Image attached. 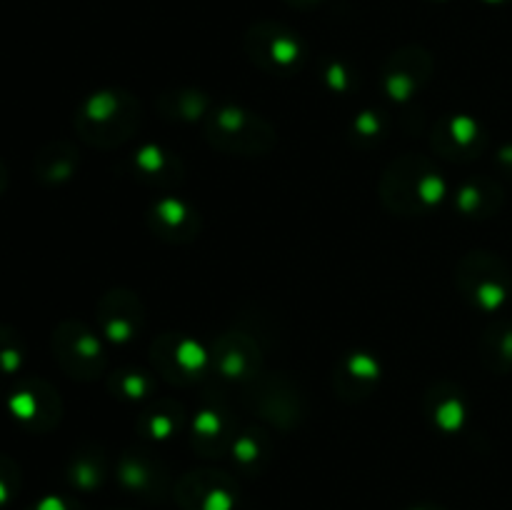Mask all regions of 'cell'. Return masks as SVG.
<instances>
[{"label": "cell", "mask_w": 512, "mask_h": 510, "mask_svg": "<svg viewBox=\"0 0 512 510\" xmlns=\"http://www.w3.org/2000/svg\"><path fill=\"white\" fill-rule=\"evenodd\" d=\"M208 105V95L200 90H173L160 98V110L178 120H200L208 115Z\"/></svg>", "instance_id": "19"}, {"label": "cell", "mask_w": 512, "mask_h": 510, "mask_svg": "<svg viewBox=\"0 0 512 510\" xmlns=\"http://www.w3.org/2000/svg\"><path fill=\"white\" fill-rule=\"evenodd\" d=\"M503 203V188L490 178L465 180V183L455 190V208H458L465 218H493V215L503 208Z\"/></svg>", "instance_id": "13"}, {"label": "cell", "mask_w": 512, "mask_h": 510, "mask_svg": "<svg viewBox=\"0 0 512 510\" xmlns=\"http://www.w3.org/2000/svg\"><path fill=\"white\" fill-rule=\"evenodd\" d=\"M430 73H433V58L425 53L418 45H408L400 48L385 60L383 73H380V83L383 90L393 100H410L425 83H428Z\"/></svg>", "instance_id": "8"}, {"label": "cell", "mask_w": 512, "mask_h": 510, "mask_svg": "<svg viewBox=\"0 0 512 510\" xmlns=\"http://www.w3.org/2000/svg\"><path fill=\"white\" fill-rule=\"evenodd\" d=\"M285 3H288L290 8L308 10V8H315V5H318V3H323V0H285Z\"/></svg>", "instance_id": "23"}, {"label": "cell", "mask_w": 512, "mask_h": 510, "mask_svg": "<svg viewBox=\"0 0 512 510\" xmlns=\"http://www.w3.org/2000/svg\"><path fill=\"white\" fill-rule=\"evenodd\" d=\"M205 138L228 155H265L278 143L268 120L235 105H223L205 118Z\"/></svg>", "instance_id": "3"}, {"label": "cell", "mask_w": 512, "mask_h": 510, "mask_svg": "<svg viewBox=\"0 0 512 510\" xmlns=\"http://www.w3.org/2000/svg\"><path fill=\"white\" fill-rule=\"evenodd\" d=\"M458 288L473 308L495 313L508 303L512 273L500 255L473 250L458 263Z\"/></svg>", "instance_id": "4"}, {"label": "cell", "mask_w": 512, "mask_h": 510, "mask_svg": "<svg viewBox=\"0 0 512 510\" xmlns=\"http://www.w3.org/2000/svg\"><path fill=\"white\" fill-rule=\"evenodd\" d=\"M445 195V180L438 165L420 155L393 160L380 178V200L398 215H425L438 208Z\"/></svg>", "instance_id": "1"}, {"label": "cell", "mask_w": 512, "mask_h": 510, "mask_svg": "<svg viewBox=\"0 0 512 510\" xmlns=\"http://www.w3.org/2000/svg\"><path fill=\"white\" fill-rule=\"evenodd\" d=\"M428 415L440 430H458L468 418L463 393L450 385H435L428 393Z\"/></svg>", "instance_id": "15"}, {"label": "cell", "mask_w": 512, "mask_h": 510, "mask_svg": "<svg viewBox=\"0 0 512 510\" xmlns=\"http://www.w3.org/2000/svg\"><path fill=\"white\" fill-rule=\"evenodd\" d=\"M380 380V365L373 355L368 353H353L340 363L338 373H335V385H338L340 395L350 400H358L368 395L370 390L378 385Z\"/></svg>", "instance_id": "14"}, {"label": "cell", "mask_w": 512, "mask_h": 510, "mask_svg": "<svg viewBox=\"0 0 512 510\" xmlns=\"http://www.w3.org/2000/svg\"><path fill=\"white\" fill-rule=\"evenodd\" d=\"M485 133L470 115H450L435 125L433 148L448 160H473L483 150Z\"/></svg>", "instance_id": "10"}, {"label": "cell", "mask_w": 512, "mask_h": 510, "mask_svg": "<svg viewBox=\"0 0 512 510\" xmlns=\"http://www.w3.org/2000/svg\"><path fill=\"white\" fill-rule=\"evenodd\" d=\"M230 428H233V418L228 410L220 405H205L195 415V445L205 453H215L230 438Z\"/></svg>", "instance_id": "16"}, {"label": "cell", "mask_w": 512, "mask_h": 510, "mask_svg": "<svg viewBox=\"0 0 512 510\" xmlns=\"http://www.w3.org/2000/svg\"><path fill=\"white\" fill-rule=\"evenodd\" d=\"M75 128L93 148L123 145L140 128V103L128 90H100L80 105Z\"/></svg>", "instance_id": "2"}, {"label": "cell", "mask_w": 512, "mask_h": 510, "mask_svg": "<svg viewBox=\"0 0 512 510\" xmlns=\"http://www.w3.org/2000/svg\"><path fill=\"white\" fill-rule=\"evenodd\" d=\"M153 363L165 380L190 385L208 370V353L188 335H163L153 343Z\"/></svg>", "instance_id": "7"}, {"label": "cell", "mask_w": 512, "mask_h": 510, "mask_svg": "<svg viewBox=\"0 0 512 510\" xmlns=\"http://www.w3.org/2000/svg\"><path fill=\"white\" fill-rule=\"evenodd\" d=\"M483 360L495 373H508L512 368V325L495 323L485 330Z\"/></svg>", "instance_id": "18"}, {"label": "cell", "mask_w": 512, "mask_h": 510, "mask_svg": "<svg viewBox=\"0 0 512 510\" xmlns=\"http://www.w3.org/2000/svg\"><path fill=\"white\" fill-rule=\"evenodd\" d=\"M485 3H490V5H508V3H512V0H485Z\"/></svg>", "instance_id": "24"}, {"label": "cell", "mask_w": 512, "mask_h": 510, "mask_svg": "<svg viewBox=\"0 0 512 510\" xmlns=\"http://www.w3.org/2000/svg\"><path fill=\"white\" fill-rule=\"evenodd\" d=\"M98 320L108 340H113V343H130L133 338H138V333L145 325V305L130 290H110L100 300Z\"/></svg>", "instance_id": "9"}, {"label": "cell", "mask_w": 512, "mask_h": 510, "mask_svg": "<svg viewBox=\"0 0 512 510\" xmlns=\"http://www.w3.org/2000/svg\"><path fill=\"white\" fill-rule=\"evenodd\" d=\"M55 358L73 378L93 380L105 370V350L93 330L78 320H65L55 330Z\"/></svg>", "instance_id": "6"}, {"label": "cell", "mask_w": 512, "mask_h": 510, "mask_svg": "<svg viewBox=\"0 0 512 510\" xmlns=\"http://www.w3.org/2000/svg\"><path fill=\"white\" fill-rule=\"evenodd\" d=\"M260 350L248 335L243 333H225L220 335V340L215 343V368L230 380H243V378H255V370L260 363Z\"/></svg>", "instance_id": "12"}, {"label": "cell", "mask_w": 512, "mask_h": 510, "mask_svg": "<svg viewBox=\"0 0 512 510\" xmlns=\"http://www.w3.org/2000/svg\"><path fill=\"white\" fill-rule=\"evenodd\" d=\"M148 225L160 240H168L175 245L190 243L200 233L198 213L178 198H160L150 208Z\"/></svg>", "instance_id": "11"}, {"label": "cell", "mask_w": 512, "mask_h": 510, "mask_svg": "<svg viewBox=\"0 0 512 510\" xmlns=\"http://www.w3.org/2000/svg\"><path fill=\"white\" fill-rule=\"evenodd\" d=\"M245 50L258 68L280 75L298 70L305 58L303 40L298 38V33L270 20L255 23L245 33Z\"/></svg>", "instance_id": "5"}, {"label": "cell", "mask_w": 512, "mask_h": 510, "mask_svg": "<svg viewBox=\"0 0 512 510\" xmlns=\"http://www.w3.org/2000/svg\"><path fill=\"white\" fill-rule=\"evenodd\" d=\"M110 390L128 400H138L150 395L153 390V378L145 370H120L110 378Z\"/></svg>", "instance_id": "21"}, {"label": "cell", "mask_w": 512, "mask_h": 510, "mask_svg": "<svg viewBox=\"0 0 512 510\" xmlns=\"http://www.w3.org/2000/svg\"><path fill=\"white\" fill-rule=\"evenodd\" d=\"M135 168L140 178L155 180V183H173L180 178V163L158 145H145L135 153Z\"/></svg>", "instance_id": "17"}, {"label": "cell", "mask_w": 512, "mask_h": 510, "mask_svg": "<svg viewBox=\"0 0 512 510\" xmlns=\"http://www.w3.org/2000/svg\"><path fill=\"white\" fill-rule=\"evenodd\" d=\"M183 423V410H180L178 403L173 400H158V403L150 405L148 410L143 413V420L140 425L145 428V433L150 438H170L175 433V428H180Z\"/></svg>", "instance_id": "20"}, {"label": "cell", "mask_w": 512, "mask_h": 510, "mask_svg": "<svg viewBox=\"0 0 512 510\" xmlns=\"http://www.w3.org/2000/svg\"><path fill=\"white\" fill-rule=\"evenodd\" d=\"M495 163H498V168L512 180V143L503 145V148L498 150V155H495Z\"/></svg>", "instance_id": "22"}]
</instances>
